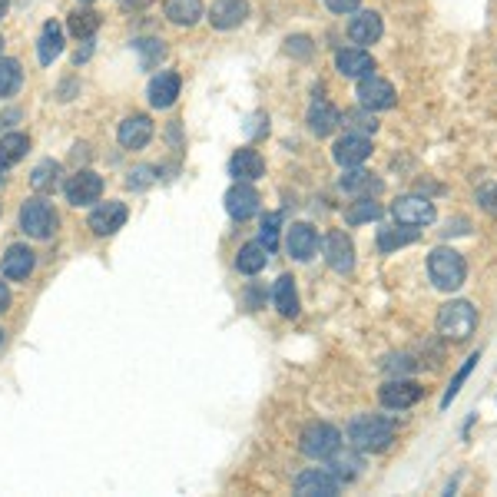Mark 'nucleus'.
<instances>
[{
    "label": "nucleus",
    "instance_id": "nucleus-2",
    "mask_svg": "<svg viewBox=\"0 0 497 497\" xmlns=\"http://www.w3.org/2000/svg\"><path fill=\"white\" fill-rule=\"evenodd\" d=\"M475 328H477V309L471 302L454 299L441 305L438 332L448 338V342H468V338L475 335Z\"/></svg>",
    "mask_w": 497,
    "mask_h": 497
},
{
    "label": "nucleus",
    "instance_id": "nucleus-42",
    "mask_svg": "<svg viewBox=\"0 0 497 497\" xmlns=\"http://www.w3.org/2000/svg\"><path fill=\"white\" fill-rule=\"evenodd\" d=\"M286 44H289V54H295V57H309L312 54V40L309 37H289Z\"/></svg>",
    "mask_w": 497,
    "mask_h": 497
},
{
    "label": "nucleus",
    "instance_id": "nucleus-32",
    "mask_svg": "<svg viewBox=\"0 0 497 497\" xmlns=\"http://www.w3.org/2000/svg\"><path fill=\"white\" fill-rule=\"evenodd\" d=\"M328 461H332V468H328V471H332V475H335L338 481H355V477L361 475V458H359L355 451H345V454H342V448H338V451L332 454Z\"/></svg>",
    "mask_w": 497,
    "mask_h": 497
},
{
    "label": "nucleus",
    "instance_id": "nucleus-3",
    "mask_svg": "<svg viewBox=\"0 0 497 497\" xmlns=\"http://www.w3.org/2000/svg\"><path fill=\"white\" fill-rule=\"evenodd\" d=\"M428 276H431V282H435V289L454 292L464 286L468 266H464L461 253H454L448 245H438V249L428 255Z\"/></svg>",
    "mask_w": 497,
    "mask_h": 497
},
{
    "label": "nucleus",
    "instance_id": "nucleus-43",
    "mask_svg": "<svg viewBox=\"0 0 497 497\" xmlns=\"http://www.w3.org/2000/svg\"><path fill=\"white\" fill-rule=\"evenodd\" d=\"M361 0H328V11L332 13H355Z\"/></svg>",
    "mask_w": 497,
    "mask_h": 497
},
{
    "label": "nucleus",
    "instance_id": "nucleus-10",
    "mask_svg": "<svg viewBox=\"0 0 497 497\" xmlns=\"http://www.w3.org/2000/svg\"><path fill=\"white\" fill-rule=\"evenodd\" d=\"M338 166H361V162L371 156V139L361 137V133H345V137L335 143V150H332Z\"/></svg>",
    "mask_w": 497,
    "mask_h": 497
},
{
    "label": "nucleus",
    "instance_id": "nucleus-36",
    "mask_svg": "<svg viewBox=\"0 0 497 497\" xmlns=\"http://www.w3.org/2000/svg\"><path fill=\"white\" fill-rule=\"evenodd\" d=\"M345 123L352 127V133H361V137H369V133H375L378 129V120L371 116V110H355V113H345Z\"/></svg>",
    "mask_w": 497,
    "mask_h": 497
},
{
    "label": "nucleus",
    "instance_id": "nucleus-47",
    "mask_svg": "<svg viewBox=\"0 0 497 497\" xmlns=\"http://www.w3.org/2000/svg\"><path fill=\"white\" fill-rule=\"evenodd\" d=\"M123 4H137V0H123Z\"/></svg>",
    "mask_w": 497,
    "mask_h": 497
},
{
    "label": "nucleus",
    "instance_id": "nucleus-39",
    "mask_svg": "<svg viewBox=\"0 0 497 497\" xmlns=\"http://www.w3.org/2000/svg\"><path fill=\"white\" fill-rule=\"evenodd\" d=\"M137 50L143 54V67H153V63L162 57V44H160V40H137Z\"/></svg>",
    "mask_w": 497,
    "mask_h": 497
},
{
    "label": "nucleus",
    "instance_id": "nucleus-11",
    "mask_svg": "<svg viewBox=\"0 0 497 497\" xmlns=\"http://www.w3.org/2000/svg\"><path fill=\"white\" fill-rule=\"evenodd\" d=\"M226 212L239 222L253 220L255 212H259V193H255L249 183H236L229 193H226Z\"/></svg>",
    "mask_w": 497,
    "mask_h": 497
},
{
    "label": "nucleus",
    "instance_id": "nucleus-24",
    "mask_svg": "<svg viewBox=\"0 0 497 497\" xmlns=\"http://www.w3.org/2000/svg\"><path fill=\"white\" fill-rule=\"evenodd\" d=\"M342 123V116L338 110L328 100H315L312 110H309V129H312L315 137H328V133H335V127Z\"/></svg>",
    "mask_w": 497,
    "mask_h": 497
},
{
    "label": "nucleus",
    "instance_id": "nucleus-1",
    "mask_svg": "<svg viewBox=\"0 0 497 497\" xmlns=\"http://www.w3.org/2000/svg\"><path fill=\"white\" fill-rule=\"evenodd\" d=\"M392 441H394V425L388 418L359 415V418H352V425H348V444H352L355 451H365V454L388 451Z\"/></svg>",
    "mask_w": 497,
    "mask_h": 497
},
{
    "label": "nucleus",
    "instance_id": "nucleus-46",
    "mask_svg": "<svg viewBox=\"0 0 497 497\" xmlns=\"http://www.w3.org/2000/svg\"><path fill=\"white\" fill-rule=\"evenodd\" d=\"M7 7H11V0H0V17L7 13Z\"/></svg>",
    "mask_w": 497,
    "mask_h": 497
},
{
    "label": "nucleus",
    "instance_id": "nucleus-35",
    "mask_svg": "<svg viewBox=\"0 0 497 497\" xmlns=\"http://www.w3.org/2000/svg\"><path fill=\"white\" fill-rule=\"evenodd\" d=\"M477 361H481V352H475V355H471V359H468V361L461 365V369H458V375L451 378V385H448V392H444V398H441V408H448V405L454 402V398H458V392H461V385L468 382V375L475 371Z\"/></svg>",
    "mask_w": 497,
    "mask_h": 497
},
{
    "label": "nucleus",
    "instance_id": "nucleus-17",
    "mask_svg": "<svg viewBox=\"0 0 497 497\" xmlns=\"http://www.w3.org/2000/svg\"><path fill=\"white\" fill-rule=\"evenodd\" d=\"M385 34V23H382V13L375 11H361L359 17H352L348 23V37L355 40V44L369 46V44H378Z\"/></svg>",
    "mask_w": 497,
    "mask_h": 497
},
{
    "label": "nucleus",
    "instance_id": "nucleus-8",
    "mask_svg": "<svg viewBox=\"0 0 497 497\" xmlns=\"http://www.w3.org/2000/svg\"><path fill=\"white\" fill-rule=\"evenodd\" d=\"M338 481L332 471H322V468H312V471H302L295 477V494L302 497H335L338 494Z\"/></svg>",
    "mask_w": 497,
    "mask_h": 497
},
{
    "label": "nucleus",
    "instance_id": "nucleus-37",
    "mask_svg": "<svg viewBox=\"0 0 497 497\" xmlns=\"http://www.w3.org/2000/svg\"><path fill=\"white\" fill-rule=\"evenodd\" d=\"M57 173H60L57 162H54V160H44V162H40V166L34 170V176H30V186H34V189H46V186L57 179Z\"/></svg>",
    "mask_w": 497,
    "mask_h": 497
},
{
    "label": "nucleus",
    "instance_id": "nucleus-48",
    "mask_svg": "<svg viewBox=\"0 0 497 497\" xmlns=\"http://www.w3.org/2000/svg\"><path fill=\"white\" fill-rule=\"evenodd\" d=\"M0 50H4V37H0Z\"/></svg>",
    "mask_w": 497,
    "mask_h": 497
},
{
    "label": "nucleus",
    "instance_id": "nucleus-25",
    "mask_svg": "<svg viewBox=\"0 0 497 497\" xmlns=\"http://www.w3.org/2000/svg\"><path fill=\"white\" fill-rule=\"evenodd\" d=\"M30 272H34V253L27 245H11L4 255V276L13 278V282H23Z\"/></svg>",
    "mask_w": 497,
    "mask_h": 497
},
{
    "label": "nucleus",
    "instance_id": "nucleus-6",
    "mask_svg": "<svg viewBox=\"0 0 497 497\" xmlns=\"http://www.w3.org/2000/svg\"><path fill=\"white\" fill-rule=\"evenodd\" d=\"M392 216L402 226H431L435 222V203L428 196H402L392 206Z\"/></svg>",
    "mask_w": 497,
    "mask_h": 497
},
{
    "label": "nucleus",
    "instance_id": "nucleus-7",
    "mask_svg": "<svg viewBox=\"0 0 497 497\" xmlns=\"http://www.w3.org/2000/svg\"><path fill=\"white\" fill-rule=\"evenodd\" d=\"M394 96H398V93H394V87L388 80L375 77V73L361 77V83H359V104L365 106V110H392Z\"/></svg>",
    "mask_w": 497,
    "mask_h": 497
},
{
    "label": "nucleus",
    "instance_id": "nucleus-5",
    "mask_svg": "<svg viewBox=\"0 0 497 497\" xmlns=\"http://www.w3.org/2000/svg\"><path fill=\"white\" fill-rule=\"evenodd\" d=\"M57 226V212L46 206L44 199H30V203H23L21 209V229L27 236H34V239H46L50 232Z\"/></svg>",
    "mask_w": 497,
    "mask_h": 497
},
{
    "label": "nucleus",
    "instance_id": "nucleus-21",
    "mask_svg": "<svg viewBox=\"0 0 497 497\" xmlns=\"http://www.w3.org/2000/svg\"><path fill=\"white\" fill-rule=\"evenodd\" d=\"M179 87H183V80H179V73H173V70H166V73H160V77H153V83H150V104L156 106V110H166V106H173L176 96H179Z\"/></svg>",
    "mask_w": 497,
    "mask_h": 497
},
{
    "label": "nucleus",
    "instance_id": "nucleus-22",
    "mask_svg": "<svg viewBox=\"0 0 497 497\" xmlns=\"http://www.w3.org/2000/svg\"><path fill=\"white\" fill-rule=\"evenodd\" d=\"M229 173L236 176V183H255L259 176L266 173V162L255 150H239L229 160Z\"/></svg>",
    "mask_w": 497,
    "mask_h": 497
},
{
    "label": "nucleus",
    "instance_id": "nucleus-30",
    "mask_svg": "<svg viewBox=\"0 0 497 497\" xmlns=\"http://www.w3.org/2000/svg\"><path fill=\"white\" fill-rule=\"evenodd\" d=\"M418 239V229L415 226H392V229H382L378 232V249L382 253H394V249H405V245H411Z\"/></svg>",
    "mask_w": 497,
    "mask_h": 497
},
{
    "label": "nucleus",
    "instance_id": "nucleus-34",
    "mask_svg": "<svg viewBox=\"0 0 497 497\" xmlns=\"http://www.w3.org/2000/svg\"><path fill=\"white\" fill-rule=\"evenodd\" d=\"M382 216V206L375 203V199H359L355 206L348 209L345 212V220H348V226H361V222H371V220H378Z\"/></svg>",
    "mask_w": 497,
    "mask_h": 497
},
{
    "label": "nucleus",
    "instance_id": "nucleus-31",
    "mask_svg": "<svg viewBox=\"0 0 497 497\" xmlns=\"http://www.w3.org/2000/svg\"><path fill=\"white\" fill-rule=\"evenodd\" d=\"M96 30H100V13L96 11L80 7V11L70 13V34L77 37V40H90Z\"/></svg>",
    "mask_w": 497,
    "mask_h": 497
},
{
    "label": "nucleus",
    "instance_id": "nucleus-40",
    "mask_svg": "<svg viewBox=\"0 0 497 497\" xmlns=\"http://www.w3.org/2000/svg\"><path fill=\"white\" fill-rule=\"evenodd\" d=\"M153 166H137V170H129V176H127V186L129 189H146V186L153 183Z\"/></svg>",
    "mask_w": 497,
    "mask_h": 497
},
{
    "label": "nucleus",
    "instance_id": "nucleus-16",
    "mask_svg": "<svg viewBox=\"0 0 497 497\" xmlns=\"http://www.w3.org/2000/svg\"><path fill=\"white\" fill-rule=\"evenodd\" d=\"M249 17V0H216L209 11V23L216 30H232Z\"/></svg>",
    "mask_w": 497,
    "mask_h": 497
},
{
    "label": "nucleus",
    "instance_id": "nucleus-23",
    "mask_svg": "<svg viewBox=\"0 0 497 497\" xmlns=\"http://www.w3.org/2000/svg\"><path fill=\"white\" fill-rule=\"evenodd\" d=\"M63 54V27L57 21H46L44 30H40V44H37V57L40 63H54V60Z\"/></svg>",
    "mask_w": 497,
    "mask_h": 497
},
{
    "label": "nucleus",
    "instance_id": "nucleus-18",
    "mask_svg": "<svg viewBox=\"0 0 497 497\" xmlns=\"http://www.w3.org/2000/svg\"><path fill=\"white\" fill-rule=\"evenodd\" d=\"M127 206L123 203H104L100 209H93L90 212V229L96 236H113L116 229H123V222H127Z\"/></svg>",
    "mask_w": 497,
    "mask_h": 497
},
{
    "label": "nucleus",
    "instance_id": "nucleus-28",
    "mask_svg": "<svg viewBox=\"0 0 497 497\" xmlns=\"http://www.w3.org/2000/svg\"><path fill=\"white\" fill-rule=\"evenodd\" d=\"M166 17L179 27H193L203 17V0H166Z\"/></svg>",
    "mask_w": 497,
    "mask_h": 497
},
{
    "label": "nucleus",
    "instance_id": "nucleus-26",
    "mask_svg": "<svg viewBox=\"0 0 497 497\" xmlns=\"http://www.w3.org/2000/svg\"><path fill=\"white\" fill-rule=\"evenodd\" d=\"M269 262V249L262 243H249L239 249V255H236V269L239 272H245V276H259L262 269H266Z\"/></svg>",
    "mask_w": 497,
    "mask_h": 497
},
{
    "label": "nucleus",
    "instance_id": "nucleus-29",
    "mask_svg": "<svg viewBox=\"0 0 497 497\" xmlns=\"http://www.w3.org/2000/svg\"><path fill=\"white\" fill-rule=\"evenodd\" d=\"M30 150V139L23 133H11V137H0V170H11L13 162H21Z\"/></svg>",
    "mask_w": 497,
    "mask_h": 497
},
{
    "label": "nucleus",
    "instance_id": "nucleus-9",
    "mask_svg": "<svg viewBox=\"0 0 497 497\" xmlns=\"http://www.w3.org/2000/svg\"><path fill=\"white\" fill-rule=\"evenodd\" d=\"M100 193H104V179L93 173V170H80L77 176H70L67 199L73 206H90V203L100 199Z\"/></svg>",
    "mask_w": 497,
    "mask_h": 497
},
{
    "label": "nucleus",
    "instance_id": "nucleus-38",
    "mask_svg": "<svg viewBox=\"0 0 497 497\" xmlns=\"http://www.w3.org/2000/svg\"><path fill=\"white\" fill-rule=\"evenodd\" d=\"M278 222H282V216L278 212H269V216H262V239L259 243L266 245L269 253L278 245Z\"/></svg>",
    "mask_w": 497,
    "mask_h": 497
},
{
    "label": "nucleus",
    "instance_id": "nucleus-19",
    "mask_svg": "<svg viewBox=\"0 0 497 497\" xmlns=\"http://www.w3.org/2000/svg\"><path fill=\"white\" fill-rule=\"evenodd\" d=\"M286 249H289L292 259L305 262V259H312L315 249H319V236H315V229L309 222H295L289 229V236H286Z\"/></svg>",
    "mask_w": 497,
    "mask_h": 497
},
{
    "label": "nucleus",
    "instance_id": "nucleus-15",
    "mask_svg": "<svg viewBox=\"0 0 497 497\" xmlns=\"http://www.w3.org/2000/svg\"><path fill=\"white\" fill-rule=\"evenodd\" d=\"M325 259H328V266L335 269V272H352L355 269V245L348 239L345 232H332L328 239H325Z\"/></svg>",
    "mask_w": 497,
    "mask_h": 497
},
{
    "label": "nucleus",
    "instance_id": "nucleus-50",
    "mask_svg": "<svg viewBox=\"0 0 497 497\" xmlns=\"http://www.w3.org/2000/svg\"><path fill=\"white\" fill-rule=\"evenodd\" d=\"M0 342H4V332H0Z\"/></svg>",
    "mask_w": 497,
    "mask_h": 497
},
{
    "label": "nucleus",
    "instance_id": "nucleus-41",
    "mask_svg": "<svg viewBox=\"0 0 497 497\" xmlns=\"http://www.w3.org/2000/svg\"><path fill=\"white\" fill-rule=\"evenodd\" d=\"M477 203H481V209H485V212L497 216V186H487V189H481V193H477Z\"/></svg>",
    "mask_w": 497,
    "mask_h": 497
},
{
    "label": "nucleus",
    "instance_id": "nucleus-27",
    "mask_svg": "<svg viewBox=\"0 0 497 497\" xmlns=\"http://www.w3.org/2000/svg\"><path fill=\"white\" fill-rule=\"evenodd\" d=\"M272 299H276V309L286 315V319H295V315H299V292H295V278L292 276L278 278Z\"/></svg>",
    "mask_w": 497,
    "mask_h": 497
},
{
    "label": "nucleus",
    "instance_id": "nucleus-13",
    "mask_svg": "<svg viewBox=\"0 0 497 497\" xmlns=\"http://www.w3.org/2000/svg\"><path fill=\"white\" fill-rule=\"evenodd\" d=\"M116 139H120V146H127V150H143L153 139L150 116H143V113L127 116V120L120 123V129H116Z\"/></svg>",
    "mask_w": 497,
    "mask_h": 497
},
{
    "label": "nucleus",
    "instance_id": "nucleus-14",
    "mask_svg": "<svg viewBox=\"0 0 497 497\" xmlns=\"http://www.w3.org/2000/svg\"><path fill=\"white\" fill-rule=\"evenodd\" d=\"M335 67L342 77L361 80V77L375 73V60H371V54H365L361 46H345V50H338L335 54Z\"/></svg>",
    "mask_w": 497,
    "mask_h": 497
},
{
    "label": "nucleus",
    "instance_id": "nucleus-44",
    "mask_svg": "<svg viewBox=\"0 0 497 497\" xmlns=\"http://www.w3.org/2000/svg\"><path fill=\"white\" fill-rule=\"evenodd\" d=\"M388 369H392V371H408V369H411V359H405V355H402V359H392V361H388Z\"/></svg>",
    "mask_w": 497,
    "mask_h": 497
},
{
    "label": "nucleus",
    "instance_id": "nucleus-4",
    "mask_svg": "<svg viewBox=\"0 0 497 497\" xmlns=\"http://www.w3.org/2000/svg\"><path fill=\"white\" fill-rule=\"evenodd\" d=\"M299 448H302V454H305V458L325 461V458H332V454L342 448V435H338V428H332V425L315 421V425H309V428L302 431Z\"/></svg>",
    "mask_w": 497,
    "mask_h": 497
},
{
    "label": "nucleus",
    "instance_id": "nucleus-20",
    "mask_svg": "<svg viewBox=\"0 0 497 497\" xmlns=\"http://www.w3.org/2000/svg\"><path fill=\"white\" fill-rule=\"evenodd\" d=\"M338 186H342L345 193H352V196H359V199H369V196H378V193H382V179H378L375 173L359 170V166H348Z\"/></svg>",
    "mask_w": 497,
    "mask_h": 497
},
{
    "label": "nucleus",
    "instance_id": "nucleus-45",
    "mask_svg": "<svg viewBox=\"0 0 497 497\" xmlns=\"http://www.w3.org/2000/svg\"><path fill=\"white\" fill-rule=\"evenodd\" d=\"M7 305H11V289L0 282V312H7Z\"/></svg>",
    "mask_w": 497,
    "mask_h": 497
},
{
    "label": "nucleus",
    "instance_id": "nucleus-49",
    "mask_svg": "<svg viewBox=\"0 0 497 497\" xmlns=\"http://www.w3.org/2000/svg\"><path fill=\"white\" fill-rule=\"evenodd\" d=\"M80 4H93V0H80Z\"/></svg>",
    "mask_w": 497,
    "mask_h": 497
},
{
    "label": "nucleus",
    "instance_id": "nucleus-12",
    "mask_svg": "<svg viewBox=\"0 0 497 497\" xmlns=\"http://www.w3.org/2000/svg\"><path fill=\"white\" fill-rule=\"evenodd\" d=\"M425 394V388L418 382H385V388H382V405L385 408H392V411H405V408H411V405H418V398Z\"/></svg>",
    "mask_w": 497,
    "mask_h": 497
},
{
    "label": "nucleus",
    "instance_id": "nucleus-33",
    "mask_svg": "<svg viewBox=\"0 0 497 497\" xmlns=\"http://www.w3.org/2000/svg\"><path fill=\"white\" fill-rule=\"evenodd\" d=\"M23 83V70L17 60H0V96H11V93L21 90Z\"/></svg>",
    "mask_w": 497,
    "mask_h": 497
}]
</instances>
